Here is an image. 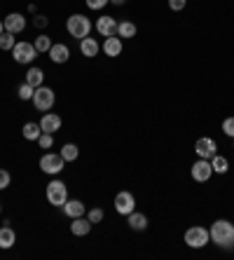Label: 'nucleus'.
<instances>
[{
	"label": "nucleus",
	"mask_w": 234,
	"mask_h": 260,
	"mask_svg": "<svg viewBox=\"0 0 234 260\" xmlns=\"http://www.w3.org/2000/svg\"><path fill=\"white\" fill-rule=\"evenodd\" d=\"M77 155H80V150H77V145H75V143H66L61 148V157L66 159V162H75V159H77Z\"/></svg>",
	"instance_id": "25"
},
{
	"label": "nucleus",
	"mask_w": 234,
	"mask_h": 260,
	"mask_svg": "<svg viewBox=\"0 0 234 260\" xmlns=\"http://www.w3.org/2000/svg\"><path fill=\"white\" fill-rule=\"evenodd\" d=\"M92 220L89 218H85V216H80V218H73V223H70V232H73L75 237H85V235H89L92 232Z\"/></svg>",
	"instance_id": "14"
},
{
	"label": "nucleus",
	"mask_w": 234,
	"mask_h": 260,
	"mask_svg": "<svg viewBox=\"0 0 234 260\" xmlns=\"http://www.w3.org/2000/svg\"><path fill=\"white\" fill-rule=\"evenodd\" d=\"M14 45H17V40H14V33H7V30H5V33L0 36V49H5V52H7V49H12Z\"/></svg>",
	"instance_id": "27"
},
{
	"label": "nucleus",
	"mask_w": 234,
	"mask_h": 260,
	"mask_svg": "<svg viewBox=\"0 0 234 260\" xmlns=\"http://www.w3.org/2000/svg\"><path fill=\"white\" fill-rule=\"evenodd\" d=\"M96 30H99L103 38H112V36H117V21L112 17H101L99 21H96Z\"/></svg>",
	"instance_id": "12"
},
{
	"label": "nucleus",
	"mask_w": 234,
	"mask_h": 260,
	"mask_svg": "<svg viewBox=\"0 0 234 260\" xmlns=\"http://www.w3.org/2000/svg\"><path fill=\"white\" fill-rule=\"evenodd\" d=\"M134 36H136L134 21H120L117 24V38H134Z\"/></svg>",
	"instance_id": "23"
},
{
	"label": "nucleus",
	"mask_w": 234,
	"mask_h": 260,
	"mask_svg": "<svg viewBox=\"0 0 234 260\" xmlns=\"http://www.w3.org/2000/svg\"><path fill=\"white\" fill-rule=\"evenodd\" d=\"M3 33H5V24H3V21H0V36H3Z\"/></svg>",
	"instance_id": "37"
},
{
	"label": "nucleus",
	"mask_w": 234,
	"mask_h": 260,
	"mask_svg": "<svg viewBox=\"0 0 234 260\" xmlns=\"http://www.w3.org/2000/svg\"><path fill=\"white\" fill-rule=\"evenodd\" d=\"M108 3H110V0H87V7H89V10H103Z\"/></svg>",
	"instance_id": "32"
},
{
	"label": "nucleus",
	"mask_w": 234,
	"mask_h": 260,
	"mask_svg": "<svg viewBox=\"0 0 234 260\" xmlns=\"http://www.w3.org/2000/svg\"><path fill=\"white\" fill-rule=\"evenodd\" d=\"M85 204H82L80 200H68L66 204H63V213L66 216H70V218H80V216H85Z\"/></svg>",
	"instance_id": "17"
},
{
	"label": "nucleus",
	"mask_w": 234,
	"mask_h": 260,
	"mask_svg": "<svg viewBox=\"0 0 234 260\" xmlns=\"http://www.w3.org/2000/svg\"><path fill=\"white\" fill-rule=\"evenodd\" d=\"M127 218H129V228H131V230L141 232V230H145V228H148V218L143 216V213H138V211H131Z\"/></svg>",
	"instance_id": "20"
},
{
	"label": "nucleus",
	"mask_w": 234,
	"mask_h": 260,
	"mask_svg": "<svg viewBox=\"0 0 234 260\" xmlns=\"http://www.w3.org/2000/svg\"><path fill=\"white\" fill-rule=\"evenodd\" d=\"M222 132H225L227 136H232V139H234V117H227V120L222 122Z\"/></svg>",
	"instance_id": "33"
},
{
	"label": "nucleus",
	"mask_w": 234,
	"mask_h": 260,
	"mask_svg": "<svg viewBox=\"0 0 234 260\" xmlns=\"http://www.w3.org/2000/svg\"><path fill=\"white\" fill-rule=\"evenodd\" d=\"M33 91H35V87H31L28 82H24V85L19 87V99L28 101V99H33Z\"/></svg>",
	"instance_id": "28"
},
{
	"label": "nucleus",
	"mask_w": 234,
	"mask_h": 260,
	"mask_svg": "<svg viewBox=\"0 0 234 260\" xmlns=\"http://www.w3.org/2000/svg\"><path fill=\"white\" fill-rule=\"evenodd\" d=\"M33 45H35L37 52H50L52 45H54V43H52V40H50L47 36H37V38H35V43H33Z\"/></svg>",
	"instance_id": "26"
},
{
	"label": "nucleus",
	"mask_w": 234,
	"mask_h": 260,
	"mask_svg": "<svg viewBox=\"0 0 234 260\" xmlns=\"http://www.w3.org/2000/svg\"><path fill=\"white\" fill-rule=\"evenodd\" d=\"M211 167H213L216 174H227V169H229L227 159L222 157V155H213V157H211Z\"/></svg>",
	"instance_id": "24"
},
{
	"label": "nucleus",
	"mask_w": 234,
	"mask_h": 260,
	"mask_svg": "<svg viewBox=\"0 0 234 260\" xmlns=\"http://www.w3.org/2000/svg\"><path fill=\"white\" fill-rule=\"evenodd\" d=\"M185 3H187V0H169V7H171L173 12H180L185 7Z\"/></svg>",
	"instance_id": "34"
},
{
	"label": "nucleus",
	"mask_w": 234,
	"mask_h": 260,
	"mask_svg": "<svg viewBox=\"0 0 234 260\" xmlns=\"http://www.w3.org/2000/svg\"><path fill=\"white\" fill-rule=\"evenodd\" d=\"M136 209V200H134V194L131 192H117L115 194V211L117 213H122V216H129L131 211Z\"/></svg>",
	"instance_id": "8"
},
{
	"label": "nucleus",
	"mask_w": 234,
	"mask_h": 260,
	"mask_svg": "<svg viewBox=\"0 0 234 260\" xmlns=\"http://www.w3.org/2000/svg\"><path fill=\"white\" fill-rule=\"evenodd\" d=\"M112 5H124V3H127V0H110Z\"/></svg>",
	"instance_id": "36"
},
{
	"label": "nucleus",
	"mask_w": 234,
	"mask_h": 260,
	"mask_svg": "<svg viewBox=\"0 0 234 260\" xmlns=\"http://www.w3.org/2000/svg\"><path fill=\"white\" fill-rule=\"evenodd\" d=\"M3 24H5V30H7V33H21V30L26 28V19H24V14L12 12V14H7Z\"/></svg>",
	"instance_id": "11"
},
{
	"label": "nucleus",
	"mask_w": 234,
	"mask_h": 260,
	"mask_svg": "<svg viewBox=\"0 0 234 260\" xmlns=\"http://www.w3.org/2000/svg\"><path fill=\"white\" fill-rule=\"evenodd\" d=\"M43 80H45L43 68H35V66L28 68V73H26V82H28V85H31V87H40V85H43Z\"/></svg>",
	"instance_id": "22"
},
{
	"label": "nucleus",
	"mask_w": 234,
	"mask_h": 260,
	"mask_svg": "<svg viewBox=\"0 0 234 260\" xmlns=\"http://www.w3.org/2000/svg\"><path fill=\"white\" fill-rule=\"evenodd\" d=\"M0 211H3V204H0Z\"/></svg>",
	"instance_id": "38"
},
{
	"label": "nucleus",
	"mask_w": 234,
	"mask_h": 260,
	"mask_svg": "<svg viewBox=\"0 0 234 260\" xmlns=\"http://www.w3.org/2000/svg\"><path fill=\"white\" fill-rule=\"evenodd\" d=\"M63 164H66V159L61 157V152H59V155H56V152H47V155L40 157V169H43L45 174H50V176L61 174Z\"/></svg>",
	"instance_id": "5"
},
{
	"label": "nucleus",
	"mask_w": 234,
	"mask_h": 260,
	"mask_svg": "<svg viewBox=\"0 0 234 260\" xmlns=\"http://www.w3.org/2000/svg\"><path fill=\"white\" fill-rule=\"evenodd\" d=\"M47 54H50V59L54 61V63H66V61L70 59V49H68L66 45L56 43V45H52V49L47 52Z\"/></svg>",
	"instance_id": "15"
},
{
	"label": "nucleus",
	"mask_w": 234,
	"mask_h": 260,
	"mask_svg": "<svg viewBox=\"0 0 234 260\" xmlns=\"http://www.w3.org/2000/svg\"><path fill=\"white\" fill-rule=\"evenodd\" d=\"M211 242L218 244L220 248H234V225L229 220H216L211 225Z\"/></svg>",
	"instance_id": "1"
},
{
	"label": "nucleus",
	"mask_w": 234,
	"mask_h": 260,
	"mask_svg": "<svg viewBox=\"0 0 234 260\" xmlns=\"http://www.w3.org/2000/svg\"><path fill=\"white\" fill-rule=\"evenodd\" d=\"M10 183H12V176H10V171H7V169H0V190L10 188Z\"/></svg>",
	"instance_id": "30"
},
{
	"label": "nucleus",
	"mask_w": 234,
	"mask_h": 260,
	"mask_svg": "<svg viewBox=\"0 0 234 260\" xmlns=\"http://www.w3.org/2000/svg\"><path fill=\"white\" fill-rule=\"evenodd\" d=\"M209 239H211L209 230H206V228H202V225H194V228H190V230L185 232V244H187L190 248L206 246V244H209Z\"/></svg>",
	"instance_id": "3"
},
{
	"label": "nucleus",
	"mask_w": 234,
	"mask_h": 260,
	"mask_svg": "<svg viewBox=\"0 0 234 260\" xmlns=\"http://www.w3.org/2000/svg\"><path fill=\"white\" fill-rule=\"evenodd\" d=\"M66 28H68V33H70L73 38L82 40V38L89 36V30H92V21H89V17H85V14H70V17H68Z\"/></svg>",
	"instance_id": "2"
},
{
	"label": "nucleus",
	"mask_w": 234,
	"mask_h": 260,
	"mask_svg": "<svg viewBox=\"0 0 234 260\" xmlns=\"http://www.w3.org/2000/svg\"><path fill=\"white\" fill-rule=\"evenodd\" d=\"M47 202L52 206H63L68 202V188L61 181H52L47 185Z\"/></svg>",
	"instance_id": "6"
},
{
	"label": "nucleus",
	"mask_w": 234,
	"mask_h": 260,
	"mask_svg": "<svg viewBox=\"0 0 234 260\" xmlns=\"http://www.w3.org/2000/svg\"><path fill=\"white\" fill-rule=\"evenodd\" d=\"M213 174V167H211V159H199V162L192 164V178L197 183H206Z\"/></svg>",
	"instance_id": "10"
},
{
	"label": "nucleus",
	"mask_w": 234,
	"mask_h": 260,
	"mask_svg": "<svg viewBox=\"0 0 234 260\" xmlns=\"http://www.w3.org/2000/svg\"><path fill=\"white\" fill-rule=\"evenodd\" d=\"M12 56L17 63H33V59L37 56V49L33 43H17L12 47Z\"/></svg>",
	"instance_id": "7"
},
{
	"label": "nucleus",
	"mask_w": 234,
	"mask_h": 260,
	"mask_svg": "<svg viewBox=\"0 0 234 260\" xmlns=\"http://www.w3.org/2000/svg\"><path fill=\"white\" fill-rule=\"evenodd\" d=\"M35 26H37V28H45V26H47V17H43V14H40V17H35Z\"/></svg>",
	"instance_id": "35"
},
{
	"label": "nucleus",
	"mask_w": 234,
	"mask_h": 260,
	"mask_svg": "<svg viewBox=\"0 0 234 260\" xmlns=\"http://www.w3.org/2000/svg\"><path fill=\"white\" fill-rule=\"evenodd\" d=\"M40 129H43V134H54L61 129V117L56 115V113H47V115H43V120H40Z\"/></svg>",
	"instance_id": "13"
},
{
	"label": "nucleus",
	"mask_w": 234,
	"mask_h": 260,
	"mask_svg": "<svg viewBox=\"0 0 234 260\" xmlns=\"http://www.w3.org/2000/svg\"><path fill=\"white\" fill-rule=\"evenodd\" d=\"M194 152H197L202 159H211L213 155H218V143L213 139H209V136H204V139H199L197 143H194Z\"/></svg>",
	"instance_id": "9"
},
{
	"label": "nucleus",
	"mask_w": 234,
	"mask_h": 260,
	"mask_svg": "<svg viewBox=\"0 0 234 260\" xmlns=\"http://www.w3.org/2000/svg\"><path fill=\"white\" fill-rule=\"evenodd\" d=\"M31 101L37 110H50L54 106V89H50V87H45V85L35 87Z\"/></svg>",
	"instance_id": "4"
},
{
	"label": "nucleus",
	"mask_w": 234,
	"mask_h": 260,
	"mask_svg": "<svg viewBox=\"0 0 234 260\" xmlns=\"http://www.w3.org/2000/svg\"><path fill=\"white\" fill-rule=\"evenodd\" d=\"M103 52H105V56H120V54H122V40H120L117 36L105 38Z\"/></svg>",
	"instance_id": "18"
},
{
	"label": "nucleus",
	"mask_w": 234,
	"mask_h": 260,
	"mask_svg": "<svg viewBox=\"0 0 234 260\" xmlns=\"http://www.w3.org/2000/svg\"><path fill=\"white\" fill-rule=\"evenodd\" d=\"M37 143H40V148H45V150H50L52 145H54V134H40V139H37Z\"/></svg>",
	"instance_id": "29"
},
{
	"label": "nucleus",
	"mask_w": 234,
	"mask_h": 260,
	"mask_svg": "<svg viewBox=\"0 0 234 260\" xmlns=\"http://www.w3.org/2000/svg\"><path fill=\"white\" fill-rule=\"evenodd\" d=\"M80 52L85 56H89V59H92V56H99V40H96V38H82L80 40Z\"/></svg>",
	"instance_id": "16"
},
{
	"label": "nucleus",
	"mask_w": 234,
	"mask_h": 260,
	"mask_svg": "<svg viewBox=\"0 0 234 260\" xmlns=\"http://www.w3.org/2000/svg\"><path fill=\"white\" fill-rule=\"evenodd\" d=\"M103 216H105V213H103V209H92V211H89V216H87V218H89L92 223H101V220H103Z\"/></svg>",
	"instance_id": "31"
},
{
	"label": "nucleus",
	"mask_w": 234,
	"mask_h": 260,
	"mask_svg": "<svg viewBox=\"0 0 234 260\" xmlns=\"http://www.w3.org/2000/svg\"><path fill=\"white\" fill-rule=\"evenodd\" d=\"M17 242V235H14L12 228H7V223L0 228V248H12Z\"/></svg>",
	"instance_id": "19"
},
{
	"label": "nucleus",
	"mask_w": 234,
	"mask_h": 260,
	"mask_svg": "<svg viewBox=\"0 0 234 260\" xmlns=\"http://www.w3.org/2000/svg\"><path fill=\"white\" fill-rule=\"evenodd\" d=\"M21 132H24L26 141H37L40 139V134H43V129H40V122H26Z\"/></svg>",
	"instance_id": "21"
}]
</instances>
